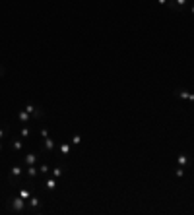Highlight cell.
I'll use <instances>...</instances> for the list:
<instances>
[{"label": "cell", "mask_w": 194, "mask_h": 215, "mask_svg": "<svg viewBox=\"0 0 194 215\" xmlns=\"http://www.w3.org/2000/svg\"><path fill=\"white\" fill-rule=\"evenodd\" d=\"M2 72H4V70H2V68H0V74H2Z\"/></svg>", "instance_id": "obj_26"}, {"label": "cell", "mask_w": 194, "mask_h": 215, "mask_svg": "<svg viewBox=\"0 0 194 215\" xmlns=\"http://www.w3.org/2000/svg\"><path fill=\"white\" fill-rule=\"evenodd\" d=\"M35 109H37V107H35V105H31V103H27V105H25V109H23V111H27L29 114H33V113H35Z\"/></svg>", "instance_id": "obj_17"}, {"label": "cell", "mask_w": 194, "mask_h": 215, "mask_svg": "<svg viewBox=\"0 0 194 215\" xmlns=\"http://www.w3.org/2000/svg\"><path fill=\"white\" fill-rule=\"evenodd\" d=\"M39 172H41V175H45V176H49V172H51L49 165H47V163H41V167H39Z\"/></svg>", "instance_id": "obj_13"}, {"label": "cell", "mask_w": 194, "mask_h": 215, "mask_svg": "<svg viewBox=\"0 0 194 215\" xmlns=\"http://www.w3.org/2000/svg\"><path fill=\"white\" fill-rule=\"evenodd\" d=\"M55 149V141L51 140V136L49 138H45V147H43V151H52Z\"/></svg>", "instance_id": "obj_10"}, {"label": "cell", "mask_w": 194, "mask_h": 215, "mask_svg": "<svg viewBox=\"0 0 194 215\" xmlns=\"http://www.w3.org/2000/svg\"><path fill=\"white\" fill-rule=\"evenodd\" d=\"M29 134H31V130H29L27 126H23V128H22V138H29Z\"/></svg>", "instance_id": "obj_19"}, {"label": "cell", "mask_w": 194, "mask_h": 215, "mask_svg": "<svg viewBox=\"0 0 194 215\" xmlns=\"http://www.w3.org/2000/svg\"><path fill=\"white\" fill-rule=\"evenodd\" d=\"M177 163H179V167H188L190 165V157L186 153H181V155H177Z\"/></svg>", "instance_id": "obj_5"}, {"label": "cell", "mask_w": 194, "mask_h": 215, "mask_svg": "<svg viewBox=\"0 0 194 215\" xmlns=\"http://www.w3.org/2000/svg\"><path fill=\"white\" fill-rule=\"evenodd\" d=\"M12 147H14L16 151H22V149H23V141H19V140H14V141H12Z\"/></svg>", "instance_id": "obj_14"}, {"label": "cell", "mask_w": 194, "mask_h": 215, "mask_svg": "<svg viewBox=\"0 0 194 215\" xmlns=\"http://www.w3.org/2000/svg\"><path fill=\"white\" fill-rule=\"evenodd\" d=\"M19 196H22V198H25V200H27V198L31 196V194H29V190H22V192H19Z\"/></svg>", "instance_id": "obj_22"}, {"label": "cell", "mask_w": 194, "mask_h": 215, "mask_svg": "<svg viewBox=\"0 0 194 215\" xmlns=\"http://www.w3.org/2000/svg\"><path fill=\"white\" fill-rule=\"evenodd\" d=\"M62 172H64V167H55V169H52V172H51V176L58 178V176H62Z\"/></svg>", "instance_id": "obj_12"}, {"label": "cell", "mask_w": 194, "mask_h": 215, "mask_svg": "<svg viewBox=\"0 0 194 215\" xmlns=\"http://www.w3.org/2000/svg\"><path fill=\"white\" fill-rule=\"evenodd\" d=\"M192 14H194V8H192Z\"/></svg>", "instance_id": "obj_27"}, {"label": "cell", "mask_w": 194, "mask_h": 215, "mask_svg": "<svg viewBox=\"0 0 194 215\" xmlns=\"http://www.w3.org/2000/svg\"><path fill=\"white\" fill-rule=\"evenodd\" d=\"M22 172H23V169L22 167H12V171H10V182H12V184H18V178L22 176Z\"/></svg>", "instance_id": "obj_2"}, {"label": "cell", "mask_w": 194, "mask_h": 215, "mask_svg": "<svg viewBox=\"0 0 194 215\" xmlns=\"http://www.w3.org/2000/svg\"><path fill=\"white\" fill-rule=\"evenodd\" d=\"M37 175H39V169H37L35 165H29V167H27V176H29V178H35Z\"/></svg>", "instance_id": "obj_9"}, {"label": "cell", "mask_w": 194, "mask_h": 215, "mask_svg": "<svg viewBox=\"0 0 194 215\" xmlns=\"http://www.w3.org/2000/svg\"><path fill=\"white\" fill-rule=\"evenodd\" d=\"M41 136H43V140L49 138V130H47V128H41Z\"/></svg>", "instance_id": "obj_23"}, {"label": "cell", "mask_w": 194, "mask_h": 215, "mask_svg": "<svg viewBox=\"0 0 194 215\" xmlns=\"http://www.w3.org/2000/svg\"><path fill=\"white\" fill-rule=\"evenodd\" d=\"M37 161H39V155H35V153H27V155H25V165H35V163H37Z\"/></svg>", "instance_id": "obj_8"}, {"label": "cell", "mask_w": 194, "mask_h": 215, "mask_svg": "<svg viewBox=\"0 0 194 215\" xmlns=\"http://www.w3.org/2000/svg\"><path fill=\"white\" fill-rule=\"evenodd\" d=\"M175 97H181V99H186V101H194V93L186 91V89H175Z\"/></svg>", "instance_id": "obj_4"}, {"label": "cell", "mask_w": 194, "mask_h": 215, "mask_svg": "<svg viewBox=\"0 0 194 215\" xmlns=\"http://www.w3.org/2000/svg\"><path fill=\"white\" fill-rule=\"evenodd\" d=\"M157 2H159V4H167V0H157Z\"/></svg>", "instance_id": "obj_24"}, {"label": "cell", "mask_w": 194, "mask_h": 215, "mask_svg": "<svg viewBox=\"0 0 194 215\" xmlns=\"http://www.w3.org/2000/svg\"><path fill=\"white\" fill-rule=\"evenodd\" d=\"M18 118H19V122H23V124H29L31 120H33V116H31L27 111H19L18 113Z\"/></svg>", "instance_id": "obj_6"}, {"label": "cell", "mask_w": 194, "mask_h": 215, "mask_svg": "<svg viewBox=\"0 0 194 215\" xmlns=\"http://www.w3.org/2000/svg\"><path fill=\"white\" fill-rule=\"evenodd\" d=\"M175 175H177V176H179V178H181L182 175H185V167H177V171H175Z\"/></svg>", "instance_id": "obj_21"}, {"label": "cell", "mask_w": 194, "mask_h": 215, "mask_svg": "<svg viewBox=\"0 0 194 215\" xmlns=\"http://www.w3.org/2000/svg\"><path fill=\"white\" fill-rule=\"evenodd\" d=\"M175 2H177V10H182V8L186 6V2H188V0H175Z\"/></svg>", "instance_id": "obj_18"}, {"label": "cell", "mask_w": 194, "mask_h": 215, "mask_svg": "<svg viewBox=\"0 0 194 215\" xmlns=\"http://www.w3.org/2000/svg\"><path fill=\"white\" fill-rule=\"evenodd\" d=\"M27 206H29V209H27L29 213H37V209L41 206V200H39V198H35V196H31L29 202H27Z\"/></svg>", "instance_id": "obj_3"}, {"label": "cell", "mask_w": 194, "mask_h": 215, "mask_svg": "<svg viewBox=\"0 0 194 215\" xmlns=\"http://www.w3.org/2000/svg\"><path fill=\"white\" fill-rule=\"evenodd\" d=\"M8 206H10V209H12L14 213H23V211H27V207H25V198H22V196L10 198V200H8Z\"/></svg>", "instance_id": "obj_1"}, {"label": "cell", "mask_w": 194, "mask_h": 215, "mask_svg": "<svg viewBox=\"0 0 194 215\" xmlns=\"http://www.w3.org/2000/svg\"><path fill=\"white\" fill-rule=\"evenodd\" d=\"M0 149H2V141H0Z\"/></svg>", "instance_id": "obj_25"}, {"label": "cell", "mask_w": 194, "mask_h": 215, "mask_svg": "<svg viewBox=\"0 0 194 215\" xmlns=\"http://www.w3.org/2000/svg\"><path fill=\"white\" fill-rule=\"evenodd\" d=\"M47 188H49V190H55V188H56V178L55 176H49V178H47V184H45Z\"/></svg>", "instance_id": "obj_11"}, {"label": "cell", "mask_w": 194, "mask_h": 215, "mask_svg": "<svg viewBox=\"0 0 194 215\" xmlns=\"http://www.w3.org/2000/svg\"><path fill=\"white\" fill-rule=\"evenodd\" d=\"M6 136H8V128H0V141L6 138Z\"/></svg>", "instance_id": "obj_20"}, {"label": "cell", "mask_w": 194, "mask_h": 215, "mask_svg": "<svg viewBox=\"0 0 194 215\" xmlns=\"http://www.w3.org/2000/svg\"><path fill=\"white\" fill-rule=\"evenodd\" d=\"M31 116H33V118H43V116H45V113H43V109H35V113H33V114H31Z\"/></svg>", "instance_id": "obj_16"}, {"label": "cell", "mask_w": 194, "mask_h": 215, "mask_svg": "<svg viewBox=\"0 0 194 215\" xmlns=\"http://www.w3.org/2000/svg\"><path fill=\"white\" fill-rule=\"evenodd\" d=\"M70 144H72V145H80V144H82V136L74 134V136H72V140H70Z\"/></svg>", "instance_id": "obj_15"}, {"label": "cell", "mask_w": 194, "mask_h": 215, "mask_svg": "<svg viewBox=\"0 0 194 215\" xmlns=\"http://www.w3.org/2000/svg\"><path fill=\"white\" fill-rule=\"evenodd\" d=\"M58 151H60V155H70V151H72V144H68V141H64V144H60L58 145Z\"/></svg>", "instance_id": "obj_7"}]
</instances>
